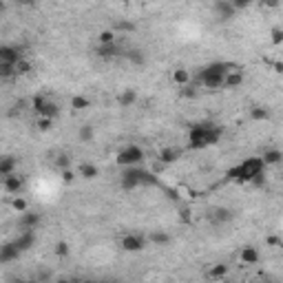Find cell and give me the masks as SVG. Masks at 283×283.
Listing matches in <instances>:
<instances>
[{
  "label": "cell",
  "mask_w": 283,
  "mask_h": 283,
  "mask_svg": "<svg viewBox=\"0 0 283 283\" xmlns=\"http://www.w3.org/2000/svg\"><path fill=\"white\" fill-rule=\"evenodd\" d=\"M142 184H157V177L148 171H142L140 166H128L124 175H122V188L133 190Z\"/></svg>",
  "instance_id": "3957f363"
},
{
  "label": "cell",
  "mask_w": 283,
  "mask_h": 283,
  "mask_svg": "<svg viewBox=\"0 0 283 283\" xmlns=\"http://www.w3.org/2000/svg\"><path fill=\"white\" fill-rule=\"evenodd\" d=\"M18 226L22 230H35L40 226V215L38 213H31V210H24V213H20Z\"/></svg>",
  "instance_id": "9c48e42d"
},
{
  "label": "cell",
  "mask_w": 283,
  "mask_h": 283,
  "mask_svg": "<svg viewBox=\"0 0 283 283\" xmlns=\"http://www.w3.org/2000/svg\"><path fill=\"white\" fill-rule=\"evenodd\" d=\"M182 89H184V91H182V95H184V97H195V95H197V91L190 89L188 84H186V86H182Z\"/></svg>",
  "instance_id": "7bdbcfd3"
},
{
  "label": "cell",
  "mask_w": 283,
  "mask_h": 283,
  "mask_svg": "<svg viewBox=\"0 0 283 283\" xmlns=\"http://www.w3.org/2000/svg\"><path fill=\"white\" fill-rule=\"evenodd\" d=\"M78 137H80V142H91V140H93V137H95V128H93V124H82V126H80Z\"/></svg>",
  "instance_id": "83f0119b"
},
{
  "label": "cell",
  "mask_w": 283,
  "mask_h": 283,
  "mask_svg": "<svg viewBox=\"0 0 283 283\" xmlns=\"http://www.w3.org/2000/svg\"><path fill=\"white\" fill-rule=\"evenodd\" d=\"M261 159H264L266 166H279V164L283 162V153L279 151V148H268L264 155H261Z\"/></svg>",
  "instance_id": "2e32d148"
},
{
  "label": "cell",
  "mask_w": 283,
  "mask_h": 283,
  "mask_svg": "<svg viewBox=\"0 0 283 283\" xmlns=\"http://www.w3.org/2000/svg\"><path fill=\"white\" fill-rule=\"evenodd\" d=\"M16 75V64L11 62H0V80H9Z\"/></svg>",
  "instance_id": "f1b7e54d"
},
{
  "label": "cell",
  "mask_w": 283,
  "mask_h": 283,
  "mask_svg": "<svg viewBox=\"0 0 283 283\" xmlns=\"http://www.w3.org/2000/svg\"><path fill=\"white\" fill-rule=\"evenodd\" d=\"M266 246H268V248H281L283 239H281L279 235H268L266 237Z\"/></svg>",
  "instance_id": "d590c367"
},
{
  "label": "cell",
  "mask_w": 283,
  "mask_h": 283,
  "mask_svg": "<svg viewBox=\"0 0 283 283\" xmlns=\"http://www.w3.org/2000/svg\"><path fill=\"white\" fill-rule=\"evenodd\" d=\"M60 177H62L64 184H71L75 177H78V173H75L73 168H62V171H60Z\"/></svg>",
  "instance_id": "74e56055"
},
{
  "label": "cell",
  "mask_w": 283,
  "mask_h": 283,
  "mask_svg": "<svg viewBox=\"0 0 283 283\" xmlns=\"http://www.w3.org/2000/svg\"><path fill=\"white\" fill-rule=\"evenodd\" d=\"M75 173H78V177H82V179H95L97 175H100L97 166L95 164H91V162H82Z\"/></svg>",
  "instance_id": "e0dca14e"
},
{
  "label": "cell",
  "mask_w": 283,
  "mask_h": 283,
  "mask_svg": "<svg viewBox=\"0 0 283 283\" xmlns=\"http://www.w3.org/2000/svg\"><path fill=\"white\" fill-rule=\"evenodd\" d=\"M18 2L20 4H27V7H29V4H35V0H18Z\"/></svg>",
  "instance_id": "f6af8a7d"
},
{
  "label": "cell",
  "mask_w": 283,
  "mask_h": 283,
  "mask_svg": "<svg viewBox=\"0 0 283 283\" xmlns=\"http://www.w3.org/2000/svg\"><path fill=\"white\" fill-rule=\"evenodd\" d=\"M44 102H47V97H44V95H35L33 100H31V104H33V111L38 113L40 109H42V104H44Z\"/></svg>",
  "instance_id": "ab89813d"
},
{
  "label": "cell",
  "mask_w": 283,
  "mask_h": 283,
  "mask_svg": "<svg viewBox=\"0 0 283 283\" xmlns=\"http://www.w3.org/2000/svg\"><path fill=\"white\" fill-rule=\"evenodd\" d=\"M131 62H135V64H142L144 62V55L140 53V51H131V53H124Z\"/></svg>",
  "instance_id": "f35d334b"
},
{
  "label": "cell",
  "mask_w": 283,
  "mask_h": 283,
  "mask_svg": "<svg viewBox=\"0 0 283 283\" xmlns=\"http://www.w3.org/2000/svg\"><path fill=\"white\" fill-rule=\"evenodd\" d=\"M173 82H175L177 86L190 84V71H188V69H182V66H179V69H175V71H173Z\"/></svg>",
  "instance_id": "603a6c76"
},
{
  "label": "cell",
  "mask_w": 283,
  "mask_h": 283,
  "mask_svg": "<svg viewBox=\"0 0 283 283\" xmlns=\"http://www.w3.org/2000/svg\"><path fill=\"white\" fill-rule=\"evenodd\" d=\"M146 239L151 241V244H155V246H168V244H171L173 237L168 235V233H164V230H153V233L148 235Z\"/></svg>",
  "instance_id": "ffe728a7"
},
{
  "label": "cell",
  "mask_w": 283,
  "mask_h": 283,
  "mask_svg": "<svg viewBox=\"0 0 283 283\" xmlns=\"http://www.w3.org/2000/svg\"><path fill=\"white\" fill-rule=\"evenodd\" d=\"M117 40V35L113 29H106V31H100V35H97V42L100 44H111V42H115Z\"/></svg>",
  "instance_id": "1f68e13d"
},
{
  "label": "cell",
  "mask_w": 283,
  "mask_h": 283,
  "mask_svg": "<svg viewBox=\"0 0 283 283\" xmlns=\"http://www.w3.org/2000/svg\"><path fill=\"white\" fill-rule=\"evenodd\" d=\"M259 259H261V255H259V250L255 248V246H244L239 252V261L244 266H257L259 264Z\"/></svg>",
  "instance_id": "30bf717a"
},
{
  "label": "cell",
  "mask_w": 283,
  "mask_h": 283,
  "mask_svg": "<svg viewBox=\"0 0 283 283\" xmlns=\"http://www.w3.org/2000/svg\"><path fill=\"white\" fill-rule=\"evenodd\" d=\"M182 155H184V151L179 146H164L157 155V162L164 164V166H171L177 159H182Z\"/></svg>",
  "instance_id": "8992f818"
},
{
  "label": "cell",
  "mask_w": 283,
  "mask_h": 283,
  "mask_svg": "<svg viewBox=\"0 0 283 283\" xmlns=\"http://www.w3.org/2000/svg\"><path fill=\"white\" fill-rule=\"evenodd\" d=\"M20 255H22V250H20L18 246H16V241L0 246V264H9V261H16Z\"/></svg>",
  "instance_id": "ba28073f"
},
{
  "label": "cell",
  "mask_w": 283,
  "mask_h": 283,
  "mask_svg": "<svg viewBox=\"0 0 283 283\" xmlns=\"http://www.w3.org/2000/svg\"><path fill=\"white\" fill-rule=\"evenodd\" d=\"M144 151L140 146H135V144H128L126 148H122L120 153L115 155V164L122 168H128V166H140L144 162Z\"/></svg>",
  "instance_id": "277c9868"
},
{
  "label": "cell",
  "mask_w": 283,
  "mask_h": 283,
  "mask_svg": "<svg viewBox=\"0 0 283 283\" xmlns=\"http://www.w3.org/2000/svg\"><path fill=\"white\" fill-rule=\"evenodd\" d=\"M9 206H11L16 213H24V210H29V202L24 197H20V193L18 195H13V199L9 202Z\"/></svg>",
  "instance_id": "d4e9b609"
},
{
  "label": "cell",
  "mask_w": 283,
  "mask_h": 283,
  "mask_svg": "<svg viewBox=\"0 0 283 283\" xmlns=\"http://www.w3.org/2000/svg\"><path fill=\"white\" fill-rule=\"evenodd\" d=\"M221 140V128L215 126H193L188 133V148H206V146H215Z\"/></svg>",
  "instance_id": "7a4b0ae2"
},
{
  "label": "cell",
  "mask_w": 283,
  "mask_h": 283,
  "mask_svg": "<svg viewBox=\"0 0 283 283\" xmlns=\"http://www.w3.org/2000/svg\"><path fill=\"white\" fill-rule=\"evenodd\" d=\"M71 162H73V159H71V155H66V153L55 157V166H58L60 171H62V168H71Z\"/></svg>",
  "instance_id": "836d02e7"
},
{
  "label": "cell",
  "mask_w": 283,
  "mask_h": 283,
  "mask_svg": "<svg viewBox=\"0 0 283 283\" xmlns=\"http://www.w3.org/2000/svg\"><path fill=\"white\" fill-rule=\"evenodd\" d=\"M69 104H71V109H73V111H86V109H91V100L86 95H71Z\"/></svg>",
  "instance_id": "7402d4cb"
},
{
  "label": "cell",
  "mask_w": 283,
  "mask_h": 283,
  "mask_svg": "<svg viewBox=\"0 0 283 283\" xmlns=\"http://www.w3.org/2000/svg\"><path fill=\"white\" fill-rule=\"evenodd\" d=\"M20 60V53H18V49H13V47H0V62H11V64H16Z\"/></svg>",
  "instance_id": "ac0fdd59"
},
{
  "label": "cell",
  "mask_w": 283,
  "mask_h": 283,
  "mask_svg": "<svg viewBox=\"0 0 283 283\" xmlns=\"http://www.w3.org/2000/svg\"><path fill=\"white\" fill-rule=\"evenodd\" d=\"M35 128H38L40 133H47L53 128V117H47V115H38V120H35Z\"/></svg>",
  "instance_id": "4316f807"
},
{
  "label": "cell",
  "mask_w": 283,
  "mask_h": 283,
  "mask_svg": "<svg viewBox=\"0 0 283 283\" xmlns=\"http://www.w3.org/2000/svg\"><path fill=\"white\" fill-rule=\"evenodd\" d=\"M135 22H126V20H120V22H115V29L113 31H126V33H131V31H135Z\"/></svg>",
  "instance_id": "d6a6232c"
},
{
  "label": "cell",
  "mask_w": 283,
  "mask_h": 283,
  "mask_svg": "<svg viewBox=\"0 0 283 283\" xmlns=\"http://www.w3.org/2000/svg\"><path fill=\"white\" fill-rule=\"evenodd\" d=\"M53 252H55V257H60V259H66V257L71 255V246L66 244V241H58V244H55V248H53Z\"/></svg>",
  "instance_id": "4dcf8cb0"
},
{
  "label": "cell",
  "mask_w": 283,
  "mask_h": 283,
  "mask_svg": "<svg viewBox=\"0 0 283 283\" xmlns=\"http://www.w3.org/2000/svg\"><path fill=\"white\" fill-rule=\"evenodd\" d=\"M270 35H272V44H275V47H279V44L283 42V29L279 27V24H277V27H272Z\"/></svg>",
  "instance_id": "e575fe53"
},
{
  "label": "cell",
  "mask_w": 283,
  "mask_h": 283,
  "mask_svg": "<svg viewBox=\"0 0 283 283\" xmlns=\"http://www.w3.org/2000/svg\"><path fill=\"white\" fill-rule=\"evenodd\" d=\"M146 244H148V239L144 235H140V233H128V235L122 237L120 248L124 250V252H142L144 248H146Z\"/></svg>",
  "instance_id": "5b68a950"
},
{
  "label": "cell",
  "mask_w": 283,
  "mask_h": 283,
  "mask_svg": "<svg viewBox=\"0 0 283 283\" xmlns=\"http://www.w3.org/2000/svg\"><path fill=\"white\" fill-rule=\"evenodd\" d=\"M29 71H31V64H29L27 60H22V58H20L18 62H16V75H27Z\"/></svg>",
  "instance_id": "8d00e7d4"
},
{
  "label": "cell",
  "mask_w": 283,
  "mask_h": 283,
  "mask_svg": "<svg viewBox=\"0 0 283 283\" xmlns=\"http://www.w3.org/2000/svg\"><path fill=\"white\" fill-rule=\"evenodd\" d=\"M38 115H47V117H53V120H55V115H58V104L47 97V102H44L42 109L38 111Z\"/></svg>",
  "instance_id": "cb8c5ba5"
},
{
  "label": "cell",
  "mask_w": 283,
  "mask_h": 283,
  "mask_svg": "<svg viewBox=\"0 0 283 283\" xmlns=\"http://www.w3.org/2000/svg\"><path fill=\"white\" fill-rule=\"evenodd\" d=\"M250 2H252V0H230V4H233L237 11H239V9H246Z\"/></svg>",
  "instance_id": "60d3db41"
},
{
  "label": "cell",
  "mask_w": 283,
  "mask_h": 283,
  "mask_svg": "<svg viewBox=\"0 0 283 283\" xmlns=\"http://www.w3.org/2000/svg\"><path fill=\"white\" fill-rule=\"evenodd\" d=\"M95 53L100 55V58H117V55H122L124 51L117 47V42H111V44H100Z\"/></svg>",
  "instance_id": "9a60e30c"
},
{
  "label": "cell",
  "mask_w": 283,
  "mask_h": 283,
  "mask_svg": "<svg viewBox=\"0 0 283 283\" xmlns=\"http://www.w3.org/2000/svg\"><path fill=\"white\" fill-rule=\"evenodd\" d=\"M24 186V179L20 177L18 173H11V175H4L2 177V190L9 195H18Z\"/></svg>",
  "instance_id": "52a82bcc"
},
{
  "label": "cell",
  "mask_w": 283,
  "mask_h": 283,
  "mask_svg": "<svg viewBox=\"0 0 283 283\" xmlns=\"http://www.w3.org/2000/svg\"><path fill=\"white\" fill-rule=\"evenodd\" d=\"M261 4H264V9H277L281 4V0H261Z\"/></svg>",
  "instance_id": "b9f144b4"
},
{
  "label": "cell",
  "mask_w": 283,
  "mask_h": 283,
  "mask_svg": "<svg viewBox=\"0 0 283 283\" xmlns=\"http://www.w3.org/2000/svg\"><path fill=\"white\" fill-rule=\"evenodd\" d=\"M137 102V91L135 89H124L117 95V104L120 106H133Z\"/></svg>",
  "instance_id": "d6986e66"
},
{
  "label": "cell",
  "mask_w": 283,
  "mask_h": 283,
  "mask_svg": "<svg viewBox=\"0 0 283 283\" xmlns=\"http://www.w3.org/2000/svg\"><path fill=\"white\" fill-rule=\"evenodd\" d=\"M272 69H275V73H283V62L281 60H277V62L272 64Z\"/></svg>",
  "instance_id": "ee69618b"
},
{
  "label": "cell",
  "mask_w": 283,
  "mask_h": 283,
  "mask_svg": "<svg viewBox=\"0 0 283 283\" xmlns=\"http://www.w3.org/2000/svg\"><path fill=\"white\" fill-rule=\"evenodd\" d=\"M16 168H18V157H13V155H0V177L16 173Z\"/></svg>",
  "instance_id": "7c38bea8"
},
{
  "label": "cell",
  "mask_w": 283,
  "mask_h": 283,
  "mask_svg": "<svg viewBox=\"0 0 283 283\" xmlns=\"http://www.w3.org/2000/svg\"><path fill=\"white\" fill-rule=\"evenodd\" d=\"M244 80H246V78H244V73H241L239 69H235V66H233V69H230L228 73L224 75V89H239V86L244 84Z\"/></svg>",
  "instance_id": "8fae6325"
},
{
  "label": "cell",
  "mask_w": 283,
  "mask_h": 283,
  "mask_svg": "<svg viewBox=\"0 0 283 283\" xmlns=\"http://www.w3.org/2000/svg\"><path fill=\"white\" fill-rule=\"evenodd\" d=\"M33 244H35V230H22V233L18 235V239H16V246L22 252L33 248Z\"/></svg>",
  "instance_id": "4fadbf2b"
},
{
  "label": "cell",
  "mask_w": 283,
  "mask_h": 283,
  "mask_svg": "<svg viewBox=\"0 0 283 283\" xmlns=\"http://www.w3.org/2000/svg\"><path fill=\"white\" fill-rule=\"evenodd\" d=\"M264 171H266L264 159L261 157H248V159H244L239 166L228 168V171H226V177H228L230 182H237V184H250L252 177L261 175Z\"/></svg>",
  "instance_id": "6da1fadb"
},
{
  "label": "cell",
  "mask_w": 283,
  "mask_h": 283,
  "mask_svg": "<svg viewBox=\"0 0 283 283\" xmlns=\"http://www.w3.org/2000/svg\"><path fill=\"white\" fill-rule=\"evenodd\" d=\"M272 117L270 109H266V106H252L250 109V120L252 122H268Z\"/></svg>",
  "instance_id": "44dd1931"
},
{
  "label": "cell",
  "mask_w": 283,
  "mask_h": 283,
  "mask_svg": "<svg viewBox=\"0 0 283 283\" xmlns=\"http://www.w3.org/2000/svg\"><path fill=\"white\" fill-rule=\"evenodd\" d=\"M226 275H228V266L226 264H217L208 270V279H224Z\"/></svg>",
  "instance_id": "484cf974"
},
{
  "label": "cell",
  "mask_w": 283,
  "mask_h": 283,
  "mask_svg": "<svg viewBox=\"0 0 283 283\" xmlns=\"http://www.w3.org/2000/svg\"><path fill=\"white\" fill-rule=\"evenodd\" d=\"M213 219L217 221V224H226V221L233 219V210H228V208H217V210L213 213Z\"/></svg>",
  "instance_id": "f546056e"
},
{
  "label": "cell",
  "mask_w": 283,
  "mask_h": 283,
  "mask_svg": "<svg viewBox=\"0 0 283 283\" xmlns=\"http://www.w3.org/2000/svg\"><path fill=\"white\" fill-rule=\"evenodd\" d=\"M215 11L219 13L221 20H230V18L235 16L237 9L230 4V0H217V2H215Z\"/></svg>",
  "instance_id": "5bb4252c"
}]
</instances>
